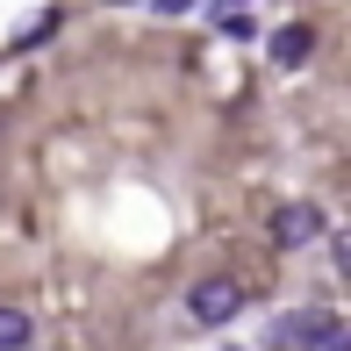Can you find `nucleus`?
<instances>
[{"mask_svg": "<svg viewBox=\"0 0 351 351\" xmlns=\"http://www.w3.org/2000/svg\"><path fill=\"white\" fill-rule=\"evenodd\" d=\"M273 344L280 351H351V323L330 308H301V315H280Z\"/></svg>", "mask_w": 351, "mask_h": 351, "instance_id": "1", "label": "nucleus"}, {"mask_svg": "<svg viewBox=\"0 0 351 351\" xmlns=\"http://www.w3.org/2000/svg\"><path fill=\"white\" fill-rule=\"evenodd\" d=\"M237 308H244V287H237L230 273H208V280H194V287H186V315H194L201 330L237 323Z\"/></svg>", "mask_w": 351, "mask_h": 351, "instance_id": "2", "label": "nucleus"}, {"mask_svg": "<svg viewBox=\"0 0 351 351\" xmlns=\"http://www.w3.org/2000/svg\"><path fill=\"white\" fill-rule=\"evenodd\" d=\"M315 237H323V208H315V201H287V208H273V244L301 251V244H315Z\"/></svg>", "mask_w": 351, "mask_h": 351, "instance_id": "3", "label": "nucleus"}, {"mask_svg": "<svg viewBox=\"0 0 351 351\" xmlns=\"http://www.w3.org/2000/svg\"><path fill=\"white\" fill-rule=\"evenodd\" d=\"M308 58H315V22H287V29H273V65H280V72L308 65Z\"/></svg>", "mask_w": 351, "mask_h": 351, "instance_id": "4", "label": "nucleus"}, {"mask_svg": "<svg viewBox=\"0 0 351 351\" xmlns=\"http://www.w3.org/2000/svg\"><path fill=\"white\" fill-rule=\"evenodd\" d=\"M36 337V323H29V308H14V301H0V351H22Z\"/></svg>", "mask_w": 351, "mask_h": 351, "instance_id": "5", "label": "nucleus"}, {"mask_svg": "<svg viewBox=\"0 0 351 351\" xmlns=\"http://www.w3.org/2000/svg\"><path fill=\"white\" fill-rule=\"evenodd\" d=\"M58 29H65V14H36V22H29V36H14V51H36V43H51Z\"/></svg>", "mask_w": 351, "mask_h": 351, "instance_id": "6", "label": "nucleus"}, {"mask_svg": "<svg viewBox=\"0 0 351 351\" xmlns=\"http://www.w3.org/2000/svg\"><path fill=\"white\" fill-rule=\"evenodd\" d=\"M215 29H222V36H251V29H258V14H251V8H222Z\"/></svg>", "mask_w": 351, "mask_h": 351, "instance_id": "7", "label": "nucleus"}]
</instances>
